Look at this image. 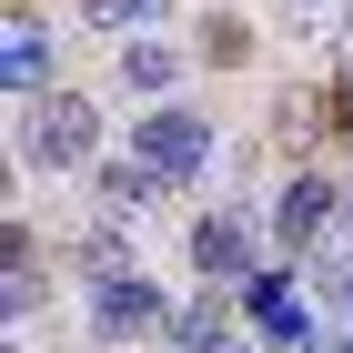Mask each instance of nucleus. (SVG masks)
<instances>
[{
    "label": "nucleus",
    "mask_w": 353,
    "mask_h": 353,
    "mask_svg": "<svg viewBox=\"0 0 353 353\" xmlns=\"http://www.w3.org/2000/svg\"><path fill=\"white\" fill-rule=\"evenodd\" d=\"M21 172H81L91 152H101V111L81 101V91H41V101H21Z\"/></svg>",
    "instance_id": "f257e3e1"
},
{
    "label": "nucleus",
    "mask_w": 353,
    "mask_h": 353,
    "mask_svg": "<svg viewBox=\"0 0 353 353\" xmlns=\"http://www.w3.org/2000/svg\"><path fill=\"white\" fill-rule=\"evenodd\" d=\"M132 152L162 172V182H192V172L212 162V121L182 111V101H152V111H141V132H132Z\"/></svg>",
    "instance_id": "f03ea898"
},
{
    "label": "nucleus",
    "mask_w": 353,
    "mask_h": 353,
    "mask_svg": "<svg viewBox=\"0 0 353 353\" xmlns=\"http://www.w3.org/2000/svg\"><path fill=\"white\" fill-rule=\"evenodd\" d=\"M243 323H252V343L263 353H313V313H303V293H293V272H252V293H243Z\"/></svg>",
    "instance_id": "7ed1b4c3"
},
{
    "label": "nucleus",
    "mask_w": 353,
    "mask_h": 353,
    "mask_svg": "<svg viewBox=\"0 0 353 353\" xmlns=\"http://www.w3.org/2000/svg\"><path fill=\"white\" fill-rule=\"evenodd\" d=\"M333 212H343V192H333L323 172H293L283 202H272V243H283V252H323L333 243Z\"/></svg>",
    "instance_id": "20e7f679"
},
{
    "label": "nucleus",
    "mask_w": 353,
    "mask_h": 353,
    "mask_svg": "<svg viewBox=\"0 0 353 353\" xmlns=\"http://www.w3.org/2000/svg\"><path fill=\"white\" fill-rule=\"evenodd\" d=\"M172 323V303L141 283V272H121V283H91V333L101 343H141V333H162Z\"/></svg>",
    "instance_id": "39448f33"
},
{
    "label": "nucleus",
    "mask_w": 353,
    "mask_h": 353,
    "mask_svg": "<svg viewBox=\"0 0 353 353\" xmlns=\"http://www.w3.org/2000/svg\"><path fill=\"white\" fill-rule=\"evenodd\" d=\"M192 272H202L212 293H252V272H263V263H252V232L232 212H202V222H192Z\"/></svg>",
    "instance_id": "423d86ee"
},
{
    "label": "nucleus",
    "mask_w": 353,
    "mask_h": 353,
    "mask_svg": "<svg viewBox=\"0 0 353 353\" xmlns=\"http://www.w3.org/2000/svg\"><path fill=\"white\" fill-rule=\"evenodd\" d=\"M0 91H10V101H41V91H51V30L30 21L21 0L0 10Z\"/></svg>",
    "instance_id": "0eeeda50"
},
{
    "label": "nucleus",
    "mask_w": 353,
    "mask_h": 353,
    "mask_svg": "<svg viewBox=\"0 0 353 353\" xmlns=\"http://www.w3.org/2000/svg\"><path fill=\"white\" fill-rule=\"evenodd\" d=\"M0 313L10 323L41 313V243H30V222H0Z\"/></svg>",
    "instance_id": "6e6552de"
},
{
    "label": "nucleus",
    "mask_w": 353,
    "mask_h": 353,
    "mask_svg": "<svg viewBox=\"0 0 353 353\" xmlns=\"http://www.w3.org/2000/svg\"><path fill=\"white\" fill-rule=\"evenodd\" d=\"M222 333H232V313H222V293H212V283H202V293H192L182 313H172V323H162V343H172V353H212Z\"/></svg>",
    "instance_id": "1a4fd4ad"
},
{
    "label": "nucleus",
    "mask_w": 353,
    "mask_h": 353,
    "mask_svg": "<svg viewBox=\"0 0 353 353\" xmlns=\"http://www.w3.org/2000/svg\"><path fill=\"white\" fill-rule=\"evenodd\" d=\"M152 192H162V172L141 162V152H121V162H101V202H111V212H121V222H132L141 202H152Z\"/></svg>",
    "instance_id": "9d476101"
},
{
    "label": "nucleus",
    "mask_w": 353,
    "mask_h": 353,
    "mask_svg": "<svg viewBox=\"0 0 353 353\" xmlns=\"http://www.w3.org/2000/svg\"><path fill=\"white\" fill-rule=\"evenodd\" d=\"M81 263H91V283H121V272H141V263H132V232H121V212H111L101 232L81 243Z\"/></svg>",
    "instance_id": "9b49d317"
},
{
    "label": "nucleus",
    "mask_w": 353,
    "mask_h": 353,
    "mask_svg": "<svg viewBox=\"0 0 353 353\" xmlns=\"http://www.w3.org/2000/svg\"><path fill=\"white\" fill-rule=\"evenodd\" d=\"M121 81H132L141 101H162V91L182 81V61H172V51H152V41H141V51H121Z\"/></svg>",
    "instance_id": "f8f14e48"
},
{
    "label": "nucleus",
    "mask_w": 353,
    "mask_h": 353,
    "mask_svg": "<svg viewBox=\"0 0 353 353\" xmlns=\"http://www.w3.org/2000/svg\"><path fill=\"white\" fill-rule=\"evenodd\" d=\"M313 283L333 303V333H353V252H313Z\"/></svg>",
    "instance_id": "ddd939ff"
},
{
    "label": "nucleus",
    "mask_w": 353,
    "mask_h": 353,
    "mask_svg": "<svg viewBox=\"0 0 353 353\" xmlns=\"http://www.w3.org/2000/svg\"><path fill=\"white\" fill-rule=\"evenodd\" d=\"M172 0H91V21L101 30H141V21H162Z\"/></svg>",
    "instance_id": "4468645a"
},
{
    "label": "nucleus",
    "mask_w": 353,
    "mask_h": 353,
    "mask_svg": "<svg viewBox=\"0 0 353 353\" xmlns=\"http://www.w3.org/2000/svg\"><path fill=\"white\" fill-rule=\"evenodd\" d=\"M323 252H353V192H343V212H333V243Z\"/></svg>",
    "instance_id": "2eb2a0df"
},
{
    "label": "nucleus",
    "mask_w": 353,
    "mask_h": 353,
    "mask_svg": "<svg viewBox=\"0 0 353 353\" xmlns=\"http://www.w3.org/2000/svg\"><path fill=\"white\" fill-rule=\"evenodd\" d=\"M212 353H243V343H232V333H222V343H212Z\"/></svg>",
    "instance_id": "dca6fc26"
},
{
    "label": "nucleus",
    "mask_w": 353,
    "mask_h": 353,
    "mask_svg": "<svg viewBox=\"0 0 353 353\" xmlns=\"http://www.w3.org/2000/svg\"><path fill=\"white\" fill-rule=\"evenodd\" d=\"M293 10H313V0H293Z\"/></svg>",
    "instance_id": "f3484780"
}]
</instances>
